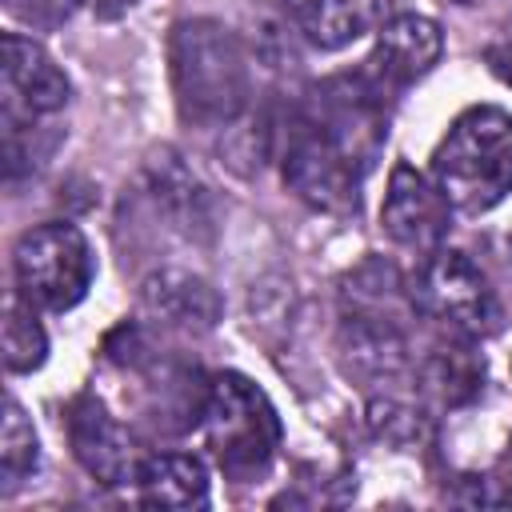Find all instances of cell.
I'll list each match as a JSON object with an SVG mask.
<instances>
[{"mask_svg": "<svg viewBox=\"0 0 512 512\" xmlns=\"http://www.w3.org/2000/svg\"><path fill=\"white\" fill-rule=\"evenodd\" d=\"M204 440L232 480L260 476L280 448V416L272 400L240 372H220L204 396Z\"/></svg>", "mask_w": 512, "mask_h": 512, "instance_id": "obj_4", "label": "cell"}, {"mask_svg": "<svg viewBox=\"0 0 512 512\" xmlns=\"http://www.w3.org/2000/svg\"><path fill=\"white\" fill-rule=\"evenodd\" d=\"M40 460V444H36V428L24 416V408L16 400L4 404V432H0V468L4 480L16 484L20 476H28Z\"/></svg>", "mask_w": 512, "mask_h": 512, "instance_id": "obj_16", "label": "cell"}, {"mask_svg": "<svg viewBox=\"0 0 512 512\" xmlns=\"http://www.w3.org/2000/svg\"><path fill=\"white\" fill-rule=\"evenodd\" d=\"M412 300L420 312H428L464 340L492 336L504 320L488 276L464 252L452 248H432L424 256V264L412 276Z\"/></svg>", "mask_w": 512, "mask_h": 512, "instance_id": "obj_6", "label": "cell"}, {"mask_svg": "<svg viewBox=\"0 0 512 512\" xmlns=\"http://www.w3.org/2000/svg\"><path fill=\"white\" fill-rule=\"evenodd\" d=\"M136 492L152 508H204L208 472L188 452H156V456H144L136 472Z\"/></svg>", "mask_w": 512, "mask_h": 512, "instance_id": "obj_12", "label": "cell"}, {"mask_svg": "<svg viewBox=\"0 0 512 512\" xmlns=\"http://www.w3.org/2000/svg\"><path fill=\"white\" fill-rule=\"evenodd\" d=\"M172 88L180 116L220 128L240 116L248 100V60L240 40L216 20H188L172 32Z\"/></svg>", "mask_w": 512, "mask_h": 512, "instance_id": "obj_3", "label": "cell"}, {"mask_svg": "<svg viewBox=\"0 0 512 512\" xmlns=\"http://www.w3.org/2000/svg\"><path fill=\"white\" fill-rule=\"evenodd\" d=\"M16 292L44 312L76 308L96 276V260L88 236L68 220H48L28 228L12 248Z\"/></svg>", "mask_w": 512, "mask_h": 512, "instance_id": "obj_5", "label": "cell"}, {"mask_svg": "<svg viewBox=\"0 0 512 512\" xmlns=\"http://www.w3.org/2000/svg\"><path fill=\"white\" fill-rule=\"evenodd\" d=\"M444 52V36L440 24L416 12H396L380 32H376V48L364 60L360 80L384 96L392 88H404L412 80H420L424 72H432V64Z\"/></svg>", "mask_w": 512, "mask_h": 512, "instance_id": "obj_8", "label": "cell"}, {"mask_svg": "<svg viewBox=\"0 0 512 512\" xmlns=\"http://www.w3.org/2000/svg\"><path fill=\"white\" fill-rule=\"evenodd\" d=\"M448 220H452V204L440 192V184L432 176L416 172L412 164H396L388 176L384 208H380L384 232L412 252H432L448 236V228H452Z\"/></svg>", "mask_w": 512, "mask_h": 512, "instance_id": "obj_7", "label": "cell"}, {"mask_svg": "<svg viewBox=\"0 0 512 512\" xmlns=\"http://www.w3.org/2000/svg\"><path fill=\"white\" fill-rule=\"evenodd\" d=\"M380 144V96L356 80L320 92L308 112L288 124L284 184L320 212H352L364 172Z\"/></svg>", "mask_w": 512, "mask_h": 512, "instance_id": "obj_1", "label": "cell"}, {"mask_svg": "<svg viewBox=\"0 0 512 512\" xmlns=\"http://www.w3.org/2000/svg\"><path fill=\"white\" fill-rule=\"evenodd\" d=\"M460 4H476V0H460Z\"/></svg>", "mask_w": 512, "mask_h": 512, "instance_id": "obj_18", "label": "cell"}, {"mask_svg": "<svg viewBox=\"0 0 512 512\" xmlns=\"http://www.w3.org/2000/svg\"><path fill=\"white\" fill-rule=\"evenodd\" d=\"M280 8L320 52H340L396 16V0H280Z\"/></svg>", "mask_w": 512, "mask_h": 512, "instance_id": "obj_11", "label": "cell"}, {"mask_svg": "<svg viewBox=\"0 0 512 512\" xmlns=\"http://www.w3.org/2000/svg\"><path fill=\"white\" fill-rule=\"evenodd\" d=\"M48 356V336L32 312V304L12 292L4 304V364L8 372H32Z\"/></svg>", "mask_w": 512, "mask_h": 512, "instance_id": "obj_14", "label": "cell"}, {"mask_svg": "<svg viewBox=\"0 0 512 512\" xmlns=\"http://www.w3.org/2000/svg\"><path fill=\"white\" fill-rule=\"evenodd\" d=\"M488 64H492V72L504 80V84H512V32H504L500 40H492L488 44Z\"/></svg>", "mask_w": 512, "mask_h": 512, "instance_id": "obj_17", "label": "cell"}, {"mask_svg": "<svg viewBox=\"0 0 512 512\" xmlns=\"http://www.w3.org/2000/svg\"><path fill=\"white\" fill-rule=\"evenodd\" d=\"M68 440H72L76 460L100 484H108V488L136 484V472H140L144 456L136 452L128 428L96 396H76L72 400V408H68Z\"/></svg>", "mask_w": 512, "mask_h": 512, "instance_id": "obj_9", "label": "cell"}, {"mask_svg": "<svg viewBox=\"0 0 512 512\" xmlns=\"http://www.w3.org/2000/svg\"><path fill=\"white\" fill-rule=\"evenodd\" d=\"M432 180L460 216L496 208L512 192V116L492 104L460 112L432 152Z\"/></svg>", "mask_w": 512, "mask_h": 512, "instance_id": "obj_2", "label": "cell"}, {"mask_svg": "<svg viewBox=\"0 0 512 512\" xmlns=\"http://www.w3.org/2000/svg\"><path fill=\"white\" fill-rule=\"evenodd\" d=\"M484 368L472 360L468 348H440L428 364H424V384L428 392H436L444 404H460L476 392Z\"/></svg>", "mask_w": 512, "mask_h": 512, "instance_id": "obj_15", "label": "cell"}, {"mask_svg": "<svg viewBox=\"0 0 512 512\" xmlns=\"http://www.w3.org/2000/svg\"><path fill=\"white\" fill-rule=\"evenodd\" d=\"M144 300L156 316H168L176 324H212L216 320V296L204 280L184 276V272H164L152 276L144 288Z\"/></svg>", "mask_w": 512, "mask_h": 512, "instance_id": "obj_13", "label": "cell"}, {"mask_svg": "<svg viewBox=\"0 0 512 512\" xmlns=\"http://www.w3.org/2000/svg\"><path fill=\"white\" fill-rule=\"evenodd\" d=\"M0 72H4V108H20L24 116H48L60 112L72 96V84L64 68L20 32H4L0 40Z\"/></svg>", "mask_w": 512, "mask_h": 512, "instance_id": "obj_10", "label": "cell"}]
</instances>
